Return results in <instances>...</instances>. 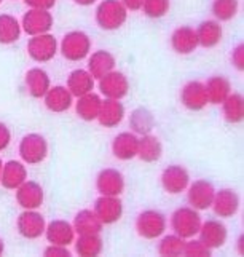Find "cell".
Returning <instances> with one entry per match:
<instances>
[{
    "instance_id": "ac0fdd59",
    "label": "cell",
    "mask_w": 244,
    "mask_h": 257,
    "mask_svg": "<svg viewBox=\"0 0 244 257\" xmlns=\"http://www.w3.org/2000/svg\"><path fill=\"white\" fill-rule=\"evenodd\" d=\"M137 147H139V138L131 131H123L113 139L112 152L118 160L128 162L137 157Z\"/></svg>"
},
{
    "instance_id": "6da1fadb",
    "label": "cell",
    "mask_w": 244,
    "mask_h": 257,
    "mask_svg": "<svg viewBox=\"0 0 244 257\" xmlns=\"http://www.w3.org/2000/svg\"><path fill=\"white\" fill-rule=\"evenodd\" d=\"M128 10L120 0H102L96 8V23L104 31H117L126 23Z\"/></svg>"
},
{
    "instance_id": "b9f144b4",
    "label": "cell",
    "mask_w": 244,
    "mask_h": 257,
    "mask_svg": "<svg viewBox=\"0 0 244 257\" xmlns=\"http://www.w3.org/2000/svg\"><path fill=\"white\" fill-rule=\"evenodd\" d=\"M24 4L37 10H51L56 5V0H24Z\"/></svg>"
},
{
    "instance_id": "44dd1931",
    "label": "cell",
    "mask_w": 244,
    "mask_h": 257,
    "mask_svg": "<svg viewBox=\"0 0 244 257\" xmlns=\"http://www.w3.org/2000/svg\"><path fill=\"white\" fill-rule=\"evenodd\" d=\"M45 236L50 244L69 246L75 240V230L67 220H51L45 228Z\"/></svg>"
},
{
    "instance_id": "f1b7e54d",
    "label": "cell",
    "mask_w": 244,
    "mask_h": 257,
    "mask_svg": "<svg viewBox=\"0 0 244 257\" xmlns=\"http://www.w3.org/2000/svg\"><path fill=\"white\" fill-rule=\"evenodd\" d=\"M163 146L160 139L153 135H144L139 138V147H137V157L145 163H155L161 158Z\"/></svg>"
},
{
    "instance_id": "277c9868",
    "label": "cell",
    "mask_w": 244,
    "mask_h": 257,
    "mask_svg": "<svg viewBox=\"0 0 244 257\" xmlns=\"http://www.w3.org/2000/svg\"><path fill=\"white\" fill-rule=\"evenodd\" d=\"M136 230L145 240H156L166 230V216L156 209H145L137 216Z\"/></svg>"
},
{
    "instance_id": "f35d334b",
    "label": "cell",
    "mask_w": 244,
    "mask_h": 257,
    "mask_svg": "<svg viewBox=\"0 0 244 257\" xmlns=\"http://www.w3.org/2000/svg\"><path fill=\"white\" fill-rule=\"evenodd\" d=\"M212 252V249L201 241V240H190L185 241L184 246V254L182 255H187V257H209Z\"/></svg>"
},
{
    "instance_id": "7402d4cb",
    "label": "cell",
    "mask_w": 244,
    "mask_h": 257,
    "mask_svg": "<svg viewBox=\"0 0 244 257\" xmlns=\"http://www.w3.org/2000/svg\"><path fill=\"white\" fill-rule=\"evenodd\" d=\"M125 118V105L118 99H104L101 104V110L98 120L104 128H115Z\"/></svg>"
},
{
    "instance_id": "5b68a950",
    "label": "cell",
    "mask_w": 244,
    "mask_h": 257,
    "mask_svg": "<svg viewBox=\"0 0 244 257\" xmlns=\"http://www.w3.org/2000/svg\"><path fill=\"white\" fill-rule=\"evenodd\" d=\"M48 155V143L39 133H29L20 143V157L28 165H39Z\"/></svg>"
},
{
    "instance_id": "e575fe53",
    "label": "cell",
    "mask_w": 244,
    "mask_h": 257,
    "mask_svg": "<svg viewBox=\"0 0 244 257\" xmlns=\"http://www.w3.org/2000/svg\"><path fill=\"white\" fill-rule=\"evenodd\" d=\"M129 125H131L134 135H150L152 130L155 128V118L150 110L139 107L129 117Z\"/></svg>"
},
{
    "instance_id": "9c48e42d",
    "label": "cell",
    "mask_w": 244,
    "mask_h": 257,
    "mask_svg": "<svg viewBox=\"0 0 244 257\" xmlns=\"http://www.w3.org/2000/svg\"><path fill=\"white\" fill-rule=\"evenodd\" d=\"M99 91L107 99H118L121 101L129 91V82L123 72L112 70L99 78Z\"/></svg>"
},
{
    "instance_id": "bcb514c9",
    "label": "cell",
    "mask_w": 244,
    "mask_h": 257,
    "mask_svg": "<svg viewBox=\"0 0 244 257\" xmlns=\"http://www.w3.org/2000/svg\"><path fill=\"white\" fill-rule=\"evenodd\" d=\"M238 251L239 254H242V236H239V240H238Z\"/></svg>"
},
{
    "instance_id": "9a60e30c",
    "label": "cell",
    "mask_w": 244,
    "mask_h": 257,
    "mask_svg": "<svg viewBox=\"0 0 244 257\" xmlns=\"http://www.w3.org/2000/svg\"><path fill=\"white\" fill-rule=\"evenodd\" d=\"M180 101L188 110H201L209 104L206 85L203 82L191 80L180 91Z\"/></svg>"
},
{
    "instance_id": "ba28073f",
    "label": "cell",
    "mask_w": 244,
    "mask_h": 257,
    "mask_svg": "<svg viewBox=\"0 0 244 257\" xmlns=\"http://www.w3.org/2000/svg\"><path fill=\"white\" fill-rule=\"evenodd\" d=\"M16 227H18V232L21 236L28 238V240H37V238L45 233L47 222L45 217L36 209H24L18 216Z\"/></svg>"
},
{
    "instance_id": "484cf974",
    "label": "cell",
    "mask_w": 244,
    "mask_h": 257,
    "mask_svg": "<svg viewBox=\"0 0 244 257\" xmlns=\"http://www.w3.org/2000/svg\"><path fill=\"white\" fill-rule=\"evenodd\" d=\"M67 90L74 97H80L94 90V78L85 69H75L67 77Z\"/></svg>"
},
{
    "instance_id": "d6a6232c",
    "label": "cell",
    "mask_w": 244,
    "mask_h": 257,
    "mask_svg": "<svg viewBox=\"0 0 244 257\" xmlns=\"http://www.w3.org/2000/svg\"><path fill=\"white\" fill-rule=\"evenodd\" d=\"M102 240L99 233L78 235L75 241V252L82 257H96L102 252Z\"/></svg>"
},
{
    "instance_id": "2e32d148",
    "label": "cell",
    "mask_w": 244,
    "mask_h": 257,
    "mask_svg": "<svg viewBox=\"0 0 244 257\" xmlns=\"http://www.w3.org/2000/svg\"><path fill=\"white\" fill-rule=\"evenodd\" d=\"M211 208L222 219H230L239 209V197L233 189H222L215 192Z\"/></svg>"
},
{
    "instance_id": "74e56055",
    "label": "cell",
    "mask_w": 244,
    "mask_h": 257,
    "mask_svg": "<svg viewBox=\"0 0 244 257\" xmlns=\"http://www.w3.org/2000/svg\"><path fill=\"white\" fill-rule=\"evenodd\" d=\"M169 8H171V0H144L141 10H144L145 16L156 20V18H163L169 12Z\"/></svg>"
},
{
    "instance_id": "c3c4849f",
    "label": "cell",
    "mask_w": 244,
    "mask_h": 257,
    "mask_svg": "<svg viewBox=\"0 0 244 257\" xmlns=\"http://www.w3.org/2000/svg\"><path fill=\"white\" fill-rule=\"evenodd\" d=\"M2 168H4V162L0 160V176H2Z\"/></svg>"
},
{
    "instance_id": "681fc988",
    "label": "cell",
    "mask_w": 244,
    "mask_h": 257,
    "mask_svg": "<svg viewBox=\"0 0 244 257\" xmlns=\"http://www.w3.org/2000/svg\"><path fill=\"white\" fill-rule=\"evenodd\" d=\"M0 4H2V0H0Z\"/></svg>"
},
{
    "instance_id": "cb8c5ba5",
    "label": "cell",
    "mask_w": 244,
    "mask_h": 257,
    "mask_svg": "<svg viewBox=\"0 0 244 257\" xmlns=\"http://www.w3.org/2000/svg\"><path fill=\"white\" fill-rule=\"evenodd\" d=\"M26 86L28 91L32 97L40 99L47 94V91L51 86V80L47 70H43L40 67H32L26 72Z\"/></svg>"
},
{
    "instance_id": "5bb4252c",
    "label": "cell",
    "mask_w": 244,
    "mask_h": 257,
    "mask_svg": "<svg viewBox=\"0 0 244 257\" xmlns=\"http://www.w3.org/2000/svg\"><path fill=\"white\" fill-rule=\"evenodd\" d=\"M43 187L36 181H24L16 189V203L23 209H39L43 205Z\"/></svg>"
},
{
    "instance_id": "8992f818",
    "label": "cell",
    "mask_w": 244,
    "mask_h": 257,
    "mask_svg": "<svg viewBox=\"0 0 244 257\" xmlns=\"http://www.w3.org/2000/svg\"><path fill=\"white\" fill-rule=\"evenodd\" d=\"M58 40L51 34L34 35L28 43V53L36 63H48L58 53Z\"/></svg>"
},
{
    "instance_id": "f6af8a7d",
    "label": "cell",
    "mask_w": 244,
    "mask_h": 257,
    "mask_svg": "<svg viewBox=\"0 0 244 257\" xmlns=\"http://www.w3.org/2000/svg\"><path fill=\"white\" fill-rule=\"evenodd\" d=\"M74 2L77 5H82V7H90V5H93L96 2V0H74Z\"/></svg>"
},
{
    "instance_id": "e0dca14e",
    "label": "cell",
    "mask_w": 244,
    "mask_h": 257,
    "mask_svg": "<svg viewBox=\"0 0 244 257\" xmlns=\"http://www.w3.org/2000/svg\"><path fill=\"white\" fill-rule=\"evenodd\" d=\"M199 240H201L209 249H217L225 244L226 236H228V230L226 227L220 222V220H206L204 224H201V228H199Z\"/></svg>"
},
{
    "instance_id": "d4e9b609",
    "label": "cell",
    "mask_w": 244,
    "mask_h": 257,
    "mask_svg": "<svg viewBox=\"0 0 244 257\" xmlns=\"http://www.w3.org/2000/svg\"><path fill=\"white\" fill-rule=\"evenodd\" d=\"M115 58H113L112 53L106 50H98L88 59V72L94 80H99L106 74L112 72L115 69Z\"/></svg>"
},
{
    "instance_id": "8d00e7d4",
    "label": "cell",
    "mask_w": 244,
    "mask_h": 257,
    "mask_svg": "<svg viewBox=\"0 0 244 257\" xmlns=\"http://www.w3.org/2000/svg\"><path fill=\"white\" fill-rule=\"evenodd\" d=\"M238 7H239L238 0H214L211 10L219 21H230L236 16Z\"/></svg>"
},
{
    "instance_id": "1f68e13d",
    "label": "cell",
    "mask_w": 244,
    "mask_h": 257,
    "mask_svg": "<svg viewBox=\"0 0 244 257\" xmlns=\"http://www.w3.org/2000/svg\"><path fill=\"white\" fill-rule=\"evenodd\" d=\"M21 37V23L12 15H0V43L12 45Z\"/></svg>"
},
{
    "instance_id": "ee69618b",
    "label": "cell",
    "mask_w": 244,
    "mask_h": 257,
    "mask_svg": "<svg viewBox=\"0 0 244 257\" xmlns=\"http://www.w3.org/2000/svg\"><path fill=\"white\" fill-rule=\"evenodd\" d=\"M120 2L125 5L126 10H133V12H137V10H141V8H142L144 0H120Z\"/></svg>"
},
{
    "instance_id": "ffe728a7",
    "label": "cell",
    "mask_w": 244,
    "mask_h": 257,
    "mask_svg": "<svg viewBox=\"0 0 244 257\" xmlns=\"http://www.w3.org/2000/svg\"><path fill=\"white\" fill-rule=\"evenodd\" d=\"M43 102H45L48 110L56 112V113H63L72 107L74 96L67 90V86H61V85L50 86L47 94L43 96Z\"/></svg>"
},
{
    "instance_id": "ab89813d",
    "label": "cell",
    "mask_w": 244,
    "mask_h": 257,
    "mask_svg": "<svg viewBox=\"0 0 244 257\" xmlns=\"http://www.w3.org/2000/svg\"><path fill=\"white\" fill-rule=\"evenodd\" d=\"M43 255H45V257H69V255H71V251H69L67 246L50 244L48 247H45Z\"/></svg>"
},
{
    "instance_id": "4316f807",
    "label": "cell",
    "mask_w": 244,
    "mask_h": 257,
    "mask_svg": "<svg viewBox=\"0 0 244 257\" xmlns=\"http://www.w3.org/2000/svg\"><path fill=\"white\" fill-rule=\"evenodd\" d=\"M101 104H102L101 96L91 91L88 94H83L80 97H77L75 112L82 120L93 121V120L98 118L99 110H101Z\"/></svg>"
},
{
    "instance_id": "52a82bcc",
    "label": "cell",
    "mask_w": 244,
    "mask_h": 257,
    "mask_svg": "<svg viewBox=\"0 0 244 257\" xmlns=\"http://www.w3.org/2000/svg\"><path fill=\"white\" fill-rule=\"evenodd\" d=\"M53 28V15L50 10H37V8H31L29 12L23 15L21 20V29L34 37V35L47 34Z\"/></svg>"
},
{
    "instance_id": "83f0119b",
    "label": "cell",
    "mask_w": 244,
    "mask_h": 257,
    "mask_svg": "<svg viewBox=\"0 0 244 257\" xmlns=\"http://www.w3.org/2000/svg\"><path fill=\"white\" fill-rule=\"evenodd\" d=\"M102 222L96 216L94 209H82L78 211L74 217V230L78 235H88V233H101Z\"/></svg>"
},
{
    "instance_id": "603a6c76",
    "label": "cell",
    "mask_w": 244,
    "mask_h": 257,
    "mask_svg": "<svg viewBox=\"0 0 244 257\" xmlns=\"http://www.w3.org/2000/svg\"><path fill=\"white\" fill-rule=\"evenodd\" d=\"M28 181V170L18 160L7 162L2 168V176H0V184L8 190H16L20 185Z\"/></svg>"
},
{
    "instance_id": "60d3db41",
    "label": "cell",
    "mask_w": 244,
    "mask_h": 257,
    "mask_svg": "<svg viewBox=\"0 0 244 257\" xmlns=\"http://www.w3.org/2000/svg\"><path fill=\"white\" fill-rule=\"evenodd\" d=\"M231 64L234 69L238 70H244V45L242 43H239V45H236L233 48L231 51Z\"/></svg>"
},
{
    "instance_id": "836d02e7",
    "label": "cell",
    "mask_w": 244,
    "mask_h": 257,
    "mask_svg": "<svg viewBox=\"0 0 244 257\" xmlns=\"http://www.w3.org/2000/svg\"><path fill=\"white\" fill-rule=\"evenodd\" d=\"M223 117L228 123H241L244 118V97L241 93H230L222 102Z\"/></svg>"
},
{
    "instance_id": "d590c367",
    "label": "cell",
    "mask_w": 244,
    "mask_h": 257,
    "mask_svg": "<svg viewBox=\"0 0 244 257\" xmlns=\"http://www.w3.org/2000/svg\"><path fill=\"white\" fill-rule=\"evenodd\" d=\"M185 240L179 235H168L164 236L158 244V254L163 257H179L184 254Z\"/></svg>"
},
{
    "instance_id": "7a4b0ae2",
    "label": "cell",
    "mask_w": 244,
    "mask_h": 257,
    "mask_svg": "<svg viewBox=\"0 0 244 257\" xmlns=\"http://www.w3.org/2000/svg\"><path fill=\"white\" fill-rule=\"evenodd\" d=\"M201 216L191 206L179 208L171 216V227L174 233L184 238V240H190V238L196 236L199 228H201Z\"/></svg>"
},
{
    "instance_id": "30bf717a",
    "label": "cell",
    "mask_w": 244,
    "mask_h": 257,
    "mask_svg": "<svg viewBox=\"0 0 244 257\" xmlns=\"http://www.w3.org/2000/svg\"><path fill=\"white\" fill-rule=\"evenodd\" d=\"M161 185L163 189L171 195H179L185 192L190 185V174L184 166L171 165L164 168L161 173Z\"/></svg>"
},
{
    "instance_id": "d6986e66",
    "label": "cell",
    "mask_w": 244,
    "mask_h": 257,
    "mask_svg": "<svg viewBox=\"0 0 244 257\" xmlns=\"http://www.w3.org/2000/svg\"><path fill=\"white\" fill-rule=\"evenodd\" d=\"M171 47L179 55H190L198 47V35L196 31L190 26H180L171 35Z\"/></svg>"
},
{
    "instance_id": "7dc6e473",
    "label": "cell",
    "mask_w": 244,
    "mask_h": 257,
    "mask_svg": "<svg viewBox=\"0 0 244 257\" xmlns=\"http://www.w3.org/2000/svg\"><path fill=\"white\" fill-rule=\"evenodd\" d=\"M4 251H5V244H4V241H2V238H0V255L4 254Z\"/></svg>"
},
{
    "instance_id": "7bdbcfd3",
    "label": "cell",
    "mask_w": 244,
    "mask_h": 257,
    "mask_svg": "<svg viewBox=\"0 0 244 257\" xmlns=\"http://www.w3.org/2000/svg\"><path fill=\"white\" fill-rule=\"evenodd\" d=\"M10 143H12V133L5 123L0 121V152H4L10 146Z\"/></svg>"
},
{
    "instance_id": "f546056e",
    "label": "cell",
    "mask_w": 244,
    "mask_h": 257,
    "mask_svg": "<svg viewBox=\"0 0 244 257\" xmlns=\"http://www.w3.org/2000/svg\"><path fill=\"white\" fill-rule=\"evenodd\" d=\"M195 31L198 35V43L204 48H214L219 45L223 35L222 26L217 21H203Z\"/></svg>"
},
{
    "instance_id": "7c38bea8",
    "label": "cell",
    "mask_w": 244,
    "mask_h": 257,
    "mask_svg": "<svg viewBox=\"0 0 244 257\" xmlns=\"http://www.w3.org/2000/svg\"><path fill=\"white\" fill-rule=\"evenodd\" d=\"M214 195H215L214 185L206 179H199L190 185L187 198L191 208H195L196 211H204L211 208Z\"/></svg>"
},
{
    "instance_id": "3957f363",
    "label": "cell",
    "mask_w": 244,
    "mask_h": 257,
    "mask_svg": "<svg viewBox=\"0 0 244 257\" xmlns=\"http://www.w3.org/2000/svg\"><path fill=\"white\" fill-rule=\"evenodd\" d=\"M91 51V40L88 34L83 31H71L64 35L61 42V53L67 61H82L90 55Z\"/></svg>"
},
{
    "instance_id": "4fadbf2b",
    "label": "cell",
    "mask_w": 244,
    "mask_h": 257,
    "mask_svg": "<svg viewBox=\"0 0 244 257\" xmlns=\"http://www.w3.org/2000/svg\"><path fill=\"white\" fill-rule=\"evenodd\" d=\"M96 189L101 195L107 197H120L125 190V177L118 170L106 168L98 174L96 179Z\"/></svg>"
},
{
    "instance_id": "4dcf8cb0",
    "label": "cell",
    "mask_w": 244,
    "mask_h": 257,
    "mask_svg": "<svg viewBox=\"0 0 244 257\" xmlns=\"http://www.w3.org/2000/svg\"><path fill=\"white\" fill-rule=\"evenodd\" d=\"M207 91V99L211 104H222L231 93V85L222 75H214L204 83Z\"/></svg>"
},
{
    "instance_id": "8fae6325",
    "label": "cell",
    "mask_w": 244,
    "mask_h": 257,
    "mask_svg": "<svg viewBox=\"0 0 244 257\" xmlns=\"http://www.w3.org/2000/svg\"><path fill=\"white\" fill-rule=\"evenodd\" d=\"M94 212L104 225L115 224L123 216V203L118 197L101 195L94 203Z\"/></svg>"
}]
</instances>
